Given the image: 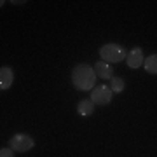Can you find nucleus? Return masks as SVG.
I'll list each match as a JSON object with an SVG mask.
<instances>
[{
    "label": "nucleus",
    "mask_w": 157,
    "mask_h": 157,
    "mask_svg": "<svg viewBox=\"0 0 157 157\" xmlns=\"http://www.w3.org/2000/svg\"><path fill=\"white\" fill-rule=\"evenodd\" d=\"M96 78L98 75L94 73V68L87 63H78L72 70L73 87H77L78 91H93L96 87Z\"/></svg>",
    "instance_id": "obj_1"
},
{
    "label": "nucleus",
    "mask_w": 157,
    "mask_h": 157,
    "mask_svg": "<svg viewBox=\"0 0 157 157\" xmlns=\"http://www.w3.org/2000/svg\"><path fill=\"white\" fill-rule=\"evenodd\" d=\"M100 56H101V61L113 65V63L126 61V58H128V51L124 49L122 45H119V44H105V45H101Z\"/></svg>",
    "instance_id": "obj_2"
},
{
    "label": "nucleus",
    "mask_w": 157,
    "mask_h": 157,
    "mask_svg": "<svg viewBox=\"0 0 157 157\" xmlns=\"http://www.w3.org/2000/svg\"><path fill=\"white\" fill-rule=\"evenodd\" d=\"M9 147H11L14 152H17V154H23V152L32 150V148L35 147V141L30 135L17 133V135H14L11 140H9Z\"/></svg>",
    "instance_id": "obj_3"
},
{
    "label": "nucleus",
    "mask_w": 157,
    "mask_h": 157,
    "mask_svg": "<svg viewBox=\"0 0 157 157\" xmlns=\"http://www.w3.org/2000/svg\"><path fill=\"white\" fill-rule=\"evenodd\" d=\"M113 98V91L110 89V86H96L94 89L91 91L89 100L94 103V105H108Z\"/></svg>",
    "instance_id": "obj_4"
},
{
    "label": "nucleus",
    "mask_w": 157,
    "mask_h": 157,
    "mask_svg": "<svg viewBox=\"0 0 157 157\" xmlns=\"http://www.w3.org/2000/svg\"><path fill=\"white\" fill-rule=\"evenodd\" d=\"M143 61H145V58H143V51H141L140 47H133V49L128 52L126 63H128L129 68L136 70V68H140L141 65H143Z\"/></svg>",
    "instance_id": "obj_5"
},
{
    "label": "nucleus",
    "mask_w": 157,
    "mask_h": 157,
    "mask_svg": "<svg viewBox=\"0 0 157 157\" xmlns=\"http://www.w3.org/2000/svg\"><path fill=\"white\" fill-rule=\"evenodd\" d=\"M93 68H94L96 75H98L100 78H103V80H112V78H113V67L110 65V63L98 61Z\"/></svg>",
    "instance_id": "obj_6"
},
{
    "label": "nucleus",
    "mask_w": 157,
    "mask_h": 157,
    "mask_svg": "<svg viewBox=\"0 0 157 157\" xmlns=\"http://www.w3.org/2000/svg\"><path fill=\"white\" fill-rule=\"evenodd\" d=\"M12 80H14V72L12 68L9 67H2L0 68V89L6 91L12 86Z\"/></svg>",
    "instance_id": "obj_7"
},
{
    "label": "nucleus",
    "mask_w": 157,
    "mask_h": 157,
    "mask_svg": "<svg viewBox=\"0 0 157 157\" xmlns=\"http://www.w3.org/2000/svg\"><path fill=\"white\" fill-rule=\"evenodd\" d=\"M77 112L78 115H82V117H89V115H93V112H94V103L91 100H80L77 105Z\"/></svg>",
    "instance_id": "obj_8"
},
{
    "label": "nucleus",
    "mask_w": 157,
    "mask_h": 157,
    "mask_svg": "<svg viewBox=\"0 0 157 157\" xmlns=\"http://www.w3.org/2000/svg\"><path fill=\"white\" fill-rule=\"evenodd\" d=\"M143 67H145L147 73L157 75V54H150L148 58H145V61H143Z\"/></svg>",
    "instance_id": "obj_9"
},
{
    "label": "nucleus",
    "mask_w": 157,
    "mask_h": 157,
    "mask_svg": "<svg viewBox=\"0 0 157 157\" xmlns=\"http://www.w3.org/2000/svg\"><path fill=\"white\" fill-rule=\"evenodd\" d=\"M110 89L115 93V94H119V93H122L124 89H126V82H124V78L121 77H113L112 80H110Z\"/></svg>",
    "instance_id": "obj_10"
},
{
    "label": "nucleus",
    "mask_w": 157,
    "mask_h": 157,
    "mask_svg": "<svg viewBox=\"0 0 157 157\" xmlns=\"http://www.w3.org/2000/svg\"><path fill=\"white\" fill-rule=\"evenodd\" d=\"M14 154L16 152L11 147H2V150H0V157H14Z\"/></svg>",
    "instance_id": "obj_11"
}]
</instances>
